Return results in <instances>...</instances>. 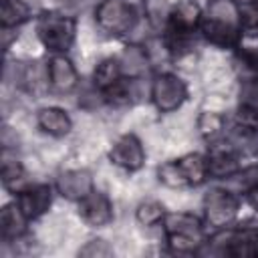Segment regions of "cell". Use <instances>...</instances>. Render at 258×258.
I'll use <instances>...</instances> for the list:
<instances>
[{
  "mask_svg": "<svg viewBox=\"0 0 258 258\" xmlns=\"http://www.w3.org/2000/svg\"><path fill=\"white\" fill-rule=\"evenodd\" d=\"M200 32L216 46H236L244 32L242 6L236 0H210L200 18Z\"/></svg>",
  "mask_w": 258,
  "mask_h": 258,
  "instance_id": "obj_1",
  "label": "cell"
},
{
  "mask_svg": "<svg viewBox=\"0 0 258 258\" xmlns=\"http://www.w3.org/2000/svg\"><path fill=\"white\" fill-rule=\"evenodd\" d=\"M161 224H163L167 246L175 252H194L206 242L202 222L194 214H187V212L165 214Z\"/></svg>",
  "mask_w": 258,
  "mask_h": 258,
  "instance_id": "obj_2",
  "label": "cell"
},
{
  "mask_svg": "<svg viewBox=\"0 0 258 258\" xmlns=\"http://www.w3.org/2000/svg\"><path fill=\"white\" fill-rule=\"evenodd\" d=\"M77 34L75 18L60 12H42L36 20V36L52 54H64Z\"/></svg>",
  "mask_w": 258,
  "mask_h": 258,
  "instance_id": "obj_3",
  "label": "cell"
},
{
  "mask_svg": "<svg viewBox=\"0 0 258 258\" xmlns=\"http://www.w3.org/2000/svg\"><path fill=\"white\" fill-rule=\"evenodd\" d=\"M97 26L113 36H121L133 30L137 16L129 2L125 0H101L95 8Z\"/></svg>",
  "mask_w": 258,
  "mask_h": 258,
  "instance_id": "obj_4",
  "label": "cell"
},
{
  "mask_svg": "<svg viewBox=\"0 0 258 258\" xmlns=\"http://www.w3.org/2000/svg\"><path fill=\"white\" fill-rule=\"evenodd\" d=\"M187 99L185 83L173 73H161L151 83V101L161 113H171Z\"/></svg>",
  "mask_w": 258,
  "mask_h": 258,
  "instance_id": "obj_5",
  "label": "cell"
},
{
  "mask_svg": "<svg viewBox=\"0 0 258 258\" xmlns=\"http://www.w3.org/2000/svg\"><path fill=\"white\" fill-rule=\"evenodd\" d=\"M240 210V200L228 189H212L204 200V218L210 226L222 230L228 228Z\"/></svg>",
  "mask_w": 258,
  "mask_h": 258,
  "instance_id": "obj_6",
  "label": "cell"
},
{
  "mask_svg": "<svg viewBox=\"0 0 258 258\" xmlns=\"http://www.w3.org/2000/svg\"><path fill=\"white\" fill-rule=\"evenodd\" d=\"M109 159L127 171H137L145 163V149L133 133H125L113 141L109 149Z\"/></svg>",
  "mask_w": 258,
  "mask_h": 258,
  "instance_id": "obj_7",
  "label": "cell"
},
{
  "mask_svg": "<svg viewBox=\"0 0 258 258\" xmlns=\"http://www.w3.org/2000/svg\"><path fill=\"white\" fill-rule=\"evenodd\" d=\"M79 216L91 228H103L113 220V206L101 191H91L79 200Z\"/></svg>",
  "mask_w": 258,
  "mask_h": 258,
  "instance_id": "obj_8",
  "label": "cell"
},
{
  "mask_svg": "<svg viewBox=\"0 0 258 258\" xmlns=\"http://www.w3.org/2000/svg\"><path fill=\"white\" fill-rule=\"evenodd\" d=\"M16 204L22 210V214L28 218V222L36 220V218H40L42 214L48 212V208L52 204V187L46 185V183L28 185V187L18 191Z\"/></svg>",
  "mask_w": 258,
  "mask_h": 258,
  "instance_id": "obj_9",
  "label": "cell"
},
{
  "mask_svg": "<svg viewBox=\"0 0 258 258\" xmlns=\"http://www.w3.org/2000/svg\"><path fill=\"white\" fill-rule=\"evenodd\" d=\"M48 85L58 93H71L79 85V73L67 54H52L46 64Z\"/></svg>",
  "mask_w": 258,
  "mask_h": 258,
  "instance_id": "obj_10",
  "label": "cell"
},
{
  "mask_svg": "<svg viewBox=\"0 0 258 258\" xmlns=\"http://www.w3.org/2000/svg\"><path fill=\"white\" fill-rule=\"evenodd\" d=\"M216 238L224 242V254L232 256H256L258 254V232L256 230H226L222 228Z\"/></svg>",
  "mask_w": 258,
  "mask_h": 258,
  "instance_id": "obj_11",
  "label": "cell"
},
{
  "mask_svg": "<svg viewBox=\"0 0 258 258\" xmlns=\"http://www.w3.org/2000/svg\"><path fill=\"white\" fill-rule=\"evenodd\" d=\"M56 189L60 196L69 198V200H81L87 194H91L93 187V177L89 171L85 169H69L64 173H60V177L56 179Z\"/></svg>",
  "mask_w": 258,
  "mask_h": 258,
  "instance_id": "obj_12",
  "label": "cell"
},
{
  "mask_svg": "<svg viewBox=\"0 0 258 258\" xmlns=\"http://www.w3.org/2000/svg\"><path fill=\"white\" fill-rule=\"evenodd\" d=\"M36 125L52 137H64L73 129V121H71L69 113L60 107H42V109H38Z\"/></svg>",
  "mask_w": 258,
  "mask_h": 258,
  "instance_id": "obj_13",
  "label": "cell"
},
{
  "mask_svg": "<svg viewBox=\"0 0 258 258\" xmlns=\"http://www.w3.org/2000/svg\"><path fill=\"white\" fill-rule=\"evenodd\" d=\"M240 169V157L232 147H220L208 155V175L212 177H232Z\"/></svg>",
  "mask_w": 258,
  "mask_h": 258,
  "instance_id": "obj_14",
  "label": "cell"
},
{
  "mask_svg": "<svg viewBox=\"0 0 258 258\" xmlns=\"http://www.w3.org/2000/svg\"><path fill=\"white\" fill-rule=\"evenodd\" d=\"M26 222L28 218L22 214V210L18 208V204H8L2 208L0 214V232L4 240H18L24 232H26Z\"/></svg>",
  "mask_w": 258,
  "mask_h": 258,
  "instance_id": "obj_15",
  "label": "cell"
},
{
  "mask_svg": "<svg viewBox=\"0 0 258 258\" xmlns=\"http://www.w3.org/2000/svg\"><path fill=\"white\" fill-rule=\"evenodd\" d=\"M123 77L125 75H123V67H121L119 58H105V60H101L97 64V69H95V75H93L95 85H97V89L101 93L111 89L113 85H117Z\"/></svg>",
  "mask_w": 258,
  "mask_h": 258,
  "instance_id": "obj_16",
  "label": "cell"
},
{
  "mask_svg": "<svg viewBox=\"0 0 258 258\" xmlns=\"http://www.w3.org/2000/svg\"><path fill=\"white\" fill-rule=\"evenodd\" d=\"M177 163L183 177L187 179V185H198L208 177V157L200 153H187L179 157Z\"/></svg>",
  "mask_w": 258,
  "mask_h": 258,
  "instance_id": "obj_17",
  "label": "cell"
},
{
  "mask_svg": "<svg viewBox=\"0 0 258 258\" xmlns=\"http://www.w3.org/2000/svg\"><path fill=\"white\" fill-rule=\"evenodd\" d=\"M0 16L4 28L20 26L30 18V6L24 0H0Z\"/></svg>",
  "mask_w": 258,
  "mask_h": 258,
  "instance_id": "obj_18",
  "label": "cell"
},
{
  "mask_svg": "<svg viewBox=\"0 0 258 258\" xmlns=\"http://www.w3.org/2000/svg\"><path fill=\"white\" fill-rule=\"evenodd\" d=\"M163 218H165V208L159 202H155V200H145L135 210V220L141 226H145V228H151V226L161 224Z\"/></svg>",
  "mask_w": 258,
  "mask_h": 258,
  "instance_id": "obj_19",
  "label": "cell"
},
{
  "mask_svg": "<svg viewBox=\"0 0 258 258\" xmlns=\"http://www.w3.org/2000/svg\"><path fill=\"white\" fill-rule=\"evenodd\" d=\"M226 119L218 111H202L198 117V131L206 139H214L224 131Z\"/></svg>",
  "mask_w": 258,
  "mask_h": 258,
  "instance_id": "obj_20",
  "label": "cell"
},
{
  "mask_svg": "<svg viewBox=\"0 0 258 258\" xmlns=\"http://www.w3.org/2000/svg\"><path fill=\"white\" fill-rule=\"evenodd\" d=\"M157 177H159V181H161L163 185H167V187H185V185H187V179L183 177L177 159L165 161L163 165H159V167H157Z\"/></svg>",
  "mask_w": 258,
  "mask_h": 258,
  "instance_id": "obj_21",
  "label": "cell"
},
{
  "mask_svg": "<svg viewBox=\"0 0 258 258\" xmlns=\"http://www.w3.org/2000/svg\"><path fill=\"white\" fill-rule=\"evenodd\" d=\"M119 60H121V67H123V75H127V73L129 75H137L139 71L145 69V62H147L145 52L141 48H137V46L127 48L123 58H119Z\"/></svg>",
  "mask_w": 258,
  "mask_h": 258,
  "instance_id": "obj_22",
  "label": "cell"
},
{
  "mask_svg": "<svg viewBox=\"0 0 258 258\" xmlns=\"http://www.w3.org/2000/svg\"><path fill=\"white\" fill-rule=\"evenodd\" d=\"M22 173H24L22 163H20L16 157H10L8 151H4V153H2V179H4V183L10 185V181L20 179Z\"/></svg>",
  "mask_w": 258,
  "mask_h": 258,
  "instance_id": "obj_23",
  "label": "cell"
},
{
  "mask_svg": "<svg viewBox=\"0 0 258 258\" xmlns=\"http://www.w3.org/2000/svg\"><path fill=\"white\" fill-rule=\"evenodd\" d=\"M81 256H91V258H107V256H113V246L105 240H89L81 250H79Z\"/></svg>",
  "mask_w": 258,
  "mask_h": 258,
  "instance_id": "obj_24",
  "label": "cell"
},
{
  "mask_svg": "<svg viewBox=\"0 0 258 258\" xmlns=\"http://www.w3.org/2000/svg\"><path fill=\"white\" fill-rule=\"evenodd\" d=\"M246 196H248L250 204H252L254 208H258V169L254 171V177H252L250 183H248V191H246Z\"/></svg>",
  "mask_w": 258,
  "mask_h": 258,
  "instance_id": "obj_25",
  "label": "cell"
}]
</instances>
